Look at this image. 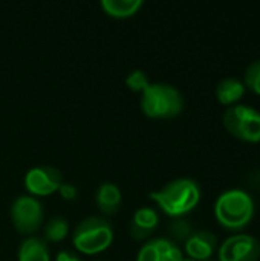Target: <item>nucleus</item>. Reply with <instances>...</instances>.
Here are the masks:
<instances>
[{"instance_id": "obj_12", "label": "nucleus", "mask_w": 260, "mask_h": 261, "mask_svg": "<svg viewBox=\"0 0 260 261\" xmlns=\"http://www.w3.org/2000/svg\"><path fill=\"white\" fill-rule=\"evenodd\" d=\"M95 199L103 214H115L121 205V190L112 182H104L98 187Z\"/></svg>"}, {"instance_id": "obj_18", "label": "nucleus", "mask_w": 260, "mask_h": 261, "mask_svg": "<svg viewBox=\"0 0 260 261\" xmlns=\"http://www.w3.org/2000/svg\"><path fill=\"white\" fill-rule=\"evenodd\" d=\"M149 78H147V75L143 72V70H139V69H135V70H132L127 76H126V84L130 87V90H133V92H143L147 86H149Z\"/></svg>"}, {"instance_id": "obj_10", "label": "nucleus", "mask_w": 260, "mask_h": 261, "mask_svg": "<svg viewBox=\"0 0 260 261\" xmlns=\"http://www.w3.org/2000/svg\"><path fill=\"white\" fill-rule=\"evenodd\" d=\"M218 245V237L210 231L192 232L185 240V252L190 258L196 261L210 260Z\"/></svg>"}, {"instance_id": "obj_8", "label": "nucleus", "mask_w": 260, "mask_h": 261, "mask_svg": "<svg viewBox=\"0 0 260 261\" xmlns=\"http://www.w3.org/2000/svg\"><path fill=\"white\" fill-rule=\"evenodd\" d=\"M63 184L61 173L54 167H34L25 176V187L32 196H49Z\"/></svg>"}, {"instance_id": "obj_1", "label": "nucleus", "mask_w": 260, "mask_h": 261, "mask_svg": "<svg viewBox=\"0 0 260 261\" xmlns=\"http://www.w3.org/2000/svg\"><path fill=\"white\" fill-rule=\"evenodd\" d=\"M150 199L155 200L166 214L172 217H181L195 210V206L199 203L201 188L192 179H175L161 190L152 191Z\"/></svg>"}, {"instance_id": "obj_2", "label": "nucleus", "mask_w": 260, "mask_h": 261, "mask_svg": "<svg viewBox=\"0 0 260 261\" xmlns=\"http://www.w3.org/2000/svg\"><path fill=\"white\" fill-rule=\"evenodd\" d=\"M215 214L224 228L231 231L244 229L254 216V203L244 190H228L218 197Z\"/></svg>"}, {"instance_id": "obj_6", "label": "nucleus", "mask_w": 260, "mask_h": 261, "mask_svg": "<svg viewBox=\"0 0 260 261\" xmlns=\"http://www.w3.org/2000/svg\"><path fill=\"white\" fill-rule=\"evenodd\" d=\"M43 208L34 196H18L11 206V220L21 234H34L43 223Z\"/></svg>"}, {"instance_id": "obj_9", "label": "nucleus", "mask_w": 260, "mask_h": 261, "mask_svg": "<svg viewBox=\"0 0 260 261\" xmlns=\"http://www.w3.org/2000/svg\"><path fill=\"white\" fill-rule=\"evenodd\" d=\"M182 258L181 249L172 240L155 239L139 249L136 261H182Z\"/></svg>"}, {"instance_id": "obj_22", "label": "nucleus", "mask_w": 260, "mask_h": 261, "mask_svg": "<svg viewBox=\"0 0 260 261\" xmlns=\"http://www.w3.org/2000/svg\"><path fill=\"white\" fill-rule=\"evenodd\" d=\"M182 261H196V260H193V258H190V257H187V258L184 257V258H182Z\"/></svg>"}, {"instance_id": "obj_21", "label": "nucleus", "mask_w": 260, "mask_h": 261, "mask_svg": "<svg viewBox=\"0 0 260 261\" xmlns=\"http://www.w3.org/2000/svg\"><path fill=\"white\" fill-rule=\"evenodd\" d=\"M57 261H80L78 257L69 251H61L58 255H57Z\"/></svg>"}, {"instance_id": "obj_14", "label": "nucleus", "mask_w": 260, "mask_h": 261, "mask_svg": "<svg viewBox=\"0 0 260 261\" xmlns=\"http://www.w3.org/2000/svg\"><path fill=\"white\" fill-rule=\"evenodd\" d=\"M245 93V86L238 78H225L216 87L218 101L224 106H231L238 102Z\"/></svg>"}, {"instance_id": "obj_17", "label": "nucleus", "mask_w": 260, "mask_h": 261, "mask_svg": "<svg viewBox=\"0 0 260 261\" xmlns=\"http://www.w3.org/2000/svg\"><path fill=\"white\" fill-rule=\"evenodd\" d=\"M244 86L248 87L256 95H260V60L253 61L244 75Z\"/></svg>"}, {"instance_id": "obj_23", "label": "nucleus", "mask_w": 260, "mask_h": 261, "mask_svg": "<svg viewBox=\"0 0 260 261\" xmlns=\"http://www.w3.org/2000/svg\"><path fill=\"white\" fill-rule=\"evenodd\" d=\"M204 261H211V260H204Z\"/></svg>"}, {"instance_id": "obj_7", "label": "nucleus", "mask_w": 260, "mask_h": 261, "mask_svg": "<svg viewBox=\"0 0 260 261\" xmlns=\"http://www.w3.org/2000/svg\"><path fill=\"white\" fill-rule=\"evenodd\" d=\"M259 257V242L247 234L233 236L219 248V261H257Z\"/></svg>"}, {"instance_id": "obj_3", "label": "nucleus", "mask_w": 260, "mask_h": 261, "mask_svg": "<svg viewBox=\"0 0 260 261\" xmlns=\"http://www.w3.org/2000/svg\"><path fill=\"white\" fill-rule=\"evenodd\" d=\"M141 109L149 118L169 119L182 112L184 99L181 92L164 83H149L141 92Z\"/></svg>"}, {"instance_id": "obj_15", "label": "nucleus", "mask_w": 260, "mask_h": 261, "mask_svg": "<svg viewBox=\"0 0 260 261\" xmlns=\"http://www.w3.org/2000/svg\"><path fill=\"white\" fill-rule=\"evenodd\" d=\"M101 6L109 15L124 18L136 14L143 6V0H103Z\"/></svg>"}, {"instance_id": "obj_20", "label": "nucleus", "mask_w": 260, "mask_h": 261, "mask_svg": "<svg viewBox=\"0 0 260 261\" xmlns=\"http://www.w3.org/2000/svg\"><path fill=\"white\" fill-rule=\"evenodd\" d=\"M61 197L67 199V200H72L77 197V188L72 185V184H61V187L58 188Z\"/></svg>"}, {"instance_id": "obj_11", "label": "nucleus", "mask_w": 260, "mask_h": 261, "mask_svg": "<svg viewBox=\"0 0 260 261\" xmlns=\"http://www.w3.org/2000/svg\"><path fill=\"white\" fill-rule=\"evenodd\" d=\"M158 222H159V216L153 208L149 206L139 208L138 211H135L132 217V223H130L132 237L136 240L147 239L158 226Z\"/></svg>"}, {"instance_id": "obj_13", "label": "nucleus", "mask_w": 260, "mask_h": 261, "mask_svg": "<svg viewBox=\"0 0 260 261\" xmlns=\"http://www.w3.org/2000/svg\"><path fill=\"white\" fill-rule=\"evenodd\" d=\"M18 261H51L48 243L40 237H28L20 245Z\"/></svg>"}, {"instance_id": "obj_5", "label": "nucleus", "mask_w": 260, "mask_h": 261, "mask_svg": "<svg viewBox=\"0 0 260 261\" xmlns=\"http://www.w3.org/2000/svg\"><path fill=\"white\" fill-rule=\"evenodd\" d=\"M224 127L230 135L244 142H260V112L250 106L238 104L224 113Z\"/></svg>"}, {"instance_id": "obj_19", "label": "nucleus", "mask_w": 260, "mask_h": 261, "mask_svg": "<svg viewBox=\"0 0 260 261\" xmlns=\"http://www.w3.org/2000/svg\"><path fill=\"white\" fill-rule=\"evenodd\" d=\"M170 236L178 239V240H187L192 236V226L188 222L182 220V219H176L170 223L169 226Z\"/></svg>"}, {"instance_id": "obj_16", "label": "nucleus", "mask_w": 260, "mask_h": 261, "mask_svg": "<svg viewBox=\"0 0 260 261\" xmlns=\"http://www.w3.org/2000/svg\"><path fill=\"white\" fill-rule=\"evenodd\" d=\"M67 232H69V225H67L66 219H63V217H54L44 226V239H46L44 242L58 243L63 239H66Z\"/></svg>"}, {"instance_id": "obj_4", "label": "nucleus", "mask_w": 260, "mask_h": 261, "mask_svg": "<svg viewBox=\"0 0 260 261\" xmlns=\"http://www.w3.org/2000/svg\"><path fill=\"white\" fill-rule=\"evenodd\" d=\"M113 242V228L104 217H89L80 222L72 234L74 246L83 254H98Z\"/></svg>"}]
</instances>
